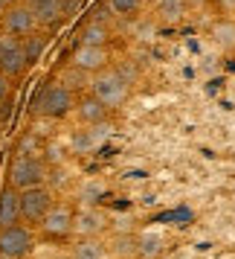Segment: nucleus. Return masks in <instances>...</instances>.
Masks as SVG:
<instances>
[{"label": "nucleus", "instance_id": "1", "mask_svg": "<svg viewBox=\"0 0 235 259\" xmlns=\"http://www.w3.org/2000/svg\"><path fill=\"white\" fill-rule=\"evenodd\" d=\"M76 102H73V91L67 88V82H47L41 91H38L35 99V111L47 119H61L67 117Z\"/></svg>", "mask_w": 235, "mask_h": 259}, {"label": "nucleus", "instance_id": "2", "mask_svg": "<svg viewBox=\"0 0 235 259\" xmlns=\"http://www.w3.org/2000/svg\"><path fill=\"white\" fill-rule=\"evenodd\" d=\"M90 94H93L105 108L113 111V108L125 105V99H128V94H131V84H125V79H122L113 67H107V70H102V73L93 76Z\"/></svg>", "mask_w": 235, "mask_h": 259}, {"label": "nucleus", "instance_id": "3", "mask_svg": "<svg viewBox=\"0 0 235 259\" xmlns=\"http://www.w3.org/2000/svg\"><path fill=\"white\" fill-rule=\"evenodd\" d=\"M44 184V163L38 154L29 152H18L12 157V166H9V187H15L18 192L32 187H41Z\"/></svg>", "mask_w": 235, "mask_h": 259}, {"label": "nucleus", "instance_id": "4", "mask_svg": "<svg viewBox=\"0 0 235 259\" xmlns=\"http://www.w3.org/2000/svg\"><path fill=\"white\" fill-rule=\"evenodd\" d=\"M26 70H29V61L24 53V38L0 35V73L9 82H18L26 76Z\"/></svg>", "mask_w": 235, "mask_h": 259}, {"label": "nucleus", "instance_id": "5", "mask_svg": "<svg viewBox=\"0 0 235 259\" xmlns=\"http://www.w3.org/2000/svg\"><path fill=\"white\" fill-rule=\"evenodd\" d=\"M32 250H35L32 227L15 224V227H3L0 230V256L3 259H26Z\"/></svg>", "mask_w": 235, "mask_h": 259}, {"label": "nucleus", "instance_id": "6", "mask_svg": "<svg viewBox=\"0 0 235 259\" xmlns=\"http://www.w3.org/2000/svg\"><path fill=\"white\" fill-rule=\"evenodd\" d=\"M49 210H52V192H49L44 184L21 192V224L38 227Z\"/></svg>", "mask_w": 235, "mask_h": 259}, {"label": "nucleus", "instance_id": "7", "mask_svg": "<svg viewBox=\"0 0 235 259\" xmlns=\"http://www.w3.org/2000/svg\"><path fill=\"white\" fill-rule=\"evenodd\" d=\"M0 26H3V35H15V38H26L38 32V21L32 9L26 3H9L3 6V15H0Z\"/></svg>", "mask_w": 235, "mask_h": 259}, {"label": "nucleus", "instance_id": "8", "mask_svg": "<svg viewBox=\"0 0 235 259\" xmlns=\"http://www.w3.org/2000/svg\"><path fill=\"white\" fill-rule=\"evenodd\" d=\"M73 222H76L73 207H67V204H52V210L44 215V222L38 224V230L49 242H61V239L73 236Z\"/></svg>", "mask_w": 235, "mask_h": 259}, {"label": "nucleus", "instance_id": "9", "mask_svg": "<svg viewBox=\"0 0 235 259\" xmlns=\"http://www.w3.org/2000/svg\"><path fill=\"white\" fill-rule=\"evenodd\" d=\"M110 50L107 47H90V44H79V47L73 50V67L82 73H90V76H96V73H102L110 67Z\"/></svg>", "mask_w": 235, "mask_h": 259}, {"label": "nucleus", "instance_id": "10", "mask_svg": "<svg viewBox=\"0 0 235 259\" xmlns=\"http://www.w3.org/2000/svg\"><path fill=\"white\" fill-rule=\"evenodd\" d=\"M26 6L32 9L38 26H58V21L67 18L64 0H26Z\"/></svg>", "mask_w": 235, "mask_h": 259}, {"label": "nucleus", "instance_id": "11", "mask_svg": "<svg viewBox=\"0 0 235 259\" xmlns=\"http://www.w3.org/2000/svg\"><path fill=\"white\" fill-rule=\"evenodd\" d=\"M105 230V215L93 207H87V210H79L76 212V222H73V233L79 236V239H99Z\"/></svg>", "mask_w": 235, "mask_h": 259}, {"label": "nucleus", "instance_id": "12", "mask_svg": "<svg viewBox=\"0 0 235 259\" xmlns=\"http://www.w3.org/2000/svg\"><path fill=\"white\" fill-rule=\"evenodd\" d=\"M21 224V192L15 187H6L0 192V230Z\"/></svg>", "mask_w": 235, "mask_h": 259}, {"label": "nucleus", "instance_id": "13", "mask_svg": "<svg viewBox=\"0 0 235 259\" xmlns=\"http://www.w3.org/2000/svg\"><path fill=\"white\" fill-rule=\"evenodd\" d=\"M76 114H79V119H82L84 125H102L110 117V108H105L93 94H87L76 102Z\"/></svg>", "mask_w": 235, "mask_h": 259}, {"label": "nucleus", "instance_id": "14", "mask_svg": "<svg viewBox=\"0 0 235 259\" xmlns=\"http://www.w3.org/2000/svg\"><path fill=\"white\" fill-rule=\"evenodd\" d=\"M209 35H212V41H215L221 50L232 53V50H235V18H218V21L212 24Z\"/></svg>", "mask_w": 235, "mask_h": 259}, {"label": "nucleus", "instance_id": "15", "mask_svg": "<svg viewBox=\"0 0 235 259\" xmlns=\"http://www.w3.org/2000/svg\"><path fill=\"white\" fill-rule=\"evenodd\" d=\"M110 41V26L102 21H87L79 32V44H90V47H107Z\"/></svg>", "mask_w": 235, "mask_h": 259}, {"label": "nucleus", "instance_id": "16", "mask_svg": "<svg viewBox=\"0 0 235 259\" xmlns=\"http://www.w3.org/2000/svg\"><path fill=\"white\" fill-rule=\"evenodd\" d=\"M73 259H107V247L99 239H76V245L70 247Z\"/></svg>", "mask_w": 235, "mask_h": 259}, {"label": "nucleus", "instance_id": "17", "mask_svg": "<svg viewBox=\"0 0 235 259\" xmlns=\"http://www.w3.org/2000/svg\"><path fill=\"white\" fill-rule=\"evenodd\" d=\"M186 15V0H160L157 3V18L163 24H177Z\"/></svg>", "mask_w": 235, "mask_h": 259}, {"label": "nucleus", "instance_id": "18", "mask_svg": "<svg viewBox=\"0 0 235 259\" xmlns=\"http://www.w3.org/2000/svg\"><path fill=\"white\" fill-rule=\"evenodd\" d=\"M44 50H47V35H44V32H32V35H26V38H24V53H26V61H29V67H32L35 61H41Z\"/></svg>", "mask_w": 235, "mask_h": 259}, {"label": "nucleus", "instance_id": "19", "mask_svg": "<svg viewBox=\"0 0 235 259\" xmlns=\"http://www.w3.org/2000/svg\"><path fill=\"white\" fill-rule=\"evenodd\" d=\"M160 245H163V239L157 233H145L137 239V253L140 256H157L160 253Z\"/></svg>", "mask_w": 235, "mask_h": 259}, {"label": "nucleus", "instance_id": "20", "mask_svg": "<svg viewBox=\"0 0 235 259\" xmlns=\"http://www.w3.org/2000/svg\"><path fill=\"white\" fill-rule=\"evenodd\" d=\"M107 6H110V12H116V15H134V12H140V6H142V0H107Z\"/></svg>", "mask_w": 235, "mask_h": 259}, {"label": "nucleus", "instance_id": "21", "mask_svg": "<svg viewBox=\"0 0 235 259\" xmlns=\"http://www.w3.org/2000/svg\"><path fill=\"white\" fill-rule=\"evenodd\" d=\"M113 70H116L119 76H122V79H125V84H137V79H140V67H137V64H134L131 59L119 61Z\"/></svg>", "mask_w": 235, "mask_h": 259}, {"label": "nucleus", "instance_id": "22", "mask_svg": "<svg viewBox=\"0 0 235 259\" xmlns=\"http://www.w3.org/2000/svg\"><path fill=\"white\" fill-rule=\"evenodd\" d=\"M6 94H9V79H6V76L0 73V102L6 99Z\"/></svg>", "mask_w": 235, "mask_h": 259}, {"label": "nucleus", "instance_id": "23", "mask_svg": "<svg viewBox=\"0 0 235 259\" xmlns=\"http://www.w3.org/2000/svg\"><path fill=\"white\" fill-rule=\"evenodd\" d=\"M218 6H221L223 12H232L235 15V0H218Z\"/></svg>", "mask_w": 235, "mask_h": 259}, {"label": "nucleus", "instance_id": "24", "mask_svg": "<svg viewBox=\"0 0 235 259\" xmlns=\"http://www.w3.org/2000/svg\"><path fill=\"white\" fill-rule=\"evenodd\" d=\"M0 3H3V6H9V3H15V0H0Z\"/></svg>", "mask_w": 235, "mask_h": 259}, {"label": "nucleus", "instance_id": "25", "mask_svg": "<svg viewBox=\"0 0 235 259\" xmlns=\"http://www.w3.org/2000/svg\"><path fill=\"white\" fill-rule=\"evenodd\" d=\"M58 259H73V256H70V253H67V256H58Z\"/></svg>", "mask_w": 235, "mask_h": 259}, {"label": "nucleus", "instance_id": "26", "mask_svg": "<svg viewBox=\"0 0 235 259\" xmlns=\"http://www.w3.org/2000/svg\"><path fill=\"white\" fill-rule=\"evenodd\" d=\"M0 259H3V256H0Z\"/></svg>", "mask_w": 235, "mask_h": 259}]
</instances>
